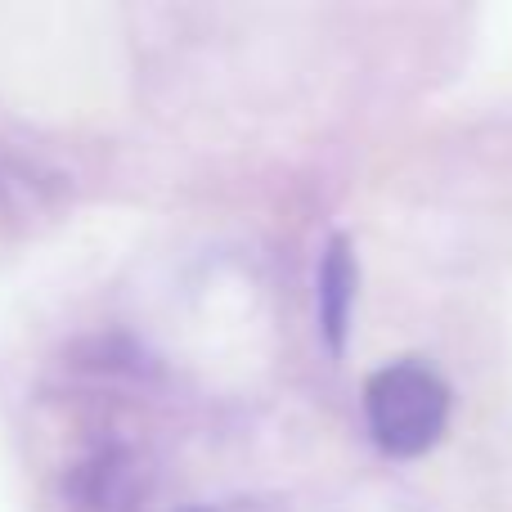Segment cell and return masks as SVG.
Returning a JSON list of instances; mask_svg holds the SVG:
<instances>
[{
    "label": "cell",
    "mask_w": 512,
    "mask_h": 512,
    "mask_svg": "<svg viewBox=\"0 0 512 512\" xmlns=\"http://www.w3.org/2000/svg\"><path fill=\"white\" fill-rule=\"evenodd\" d=\"M364 418L382 450L414 459L441 441L445 418H450V391L423 364H391L364 382Z\"/></svg>",
    "instance_id": "obj_1"
},
{
    "label": "cell",
    "mask_w": 512,
    "mask_h": 512,
    "mask_svg": "<svg viewBox=\"0 0 512 512\" xmlns=\"http://www.w3.org/2000/svg\"><path fill=\"white\" fill-rule=\"evenodd\" d=\"M324 333L328 342H342L346 337V310H351V288H355V261H351V243L346 239H333L328 248V261H324Z\"/></svg>",
    "instance_id": "obj_2"
}]
</instances>
